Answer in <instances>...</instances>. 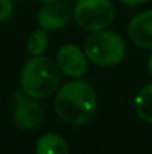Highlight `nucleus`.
Returning a JSON list of instances; mask_svg holds the SVG:
<instances>
[{"mask_svg": "<svg viewBox=\"0 0 152 154\" xmlns=\"http://www.w3.org/2000/svg\"><path fill=\"white\" fill-rule=\"evenodd\" d=\"M97 106L99 100L93 85L84 79L64 84L54 97L57 115L72 126H85L91 123L97 114Z\"/></svg>", "mask_w": 152, "mask_h": 154, "instance_id": "f257e3e1", "label": "nucleus"}, {"mask_svg": "<svg viewBox=\"0 0 152 154\" xmlns=\"http://www.w3.org/2000/svg\"><path fill=\"white\" fill-rule=\"evenodd\" d=\"M60 67L55 60L45 55L28 58L19 73V84L22 91L37 100L54 94L60 85Z\"/></svg>", "mask_w": 152, "mask_h": 154, "instance_id": "f03ea898", "label": "nucleus"}, {"mask_svg": "<svg viewBox=\"0 0 152 154\" xmlns=\"http://www.w3.org/2000/svg\"><path fill=\"white\" fill-rule=\"evenodd\" d=\"M84 51L88 60L96 66L112 67L124 60L127 47L121 35L104 29L99 32H93L85 39Z\"/></svg>", "mask_w": 152, "mask_h": 154, "instance_id": "7ed1b4c3", "label": "nucleus"}, {"mask_svg": "<svg viewBox=\"0 0 152 154\" xmlns=\"http://www.w3.org/2000/svg\"><path fill=\"white\" fill-rule=\"evenodd\" d=\"M73 18L87 32L104 30L115 20V6L110 0H78L73 8Z\"/></svg>", "mask_w": 152, "mask_h": 154, "instance_id": "20e7f679", "label": "nucleus"}, {"mask_svg": "<svg viewBox=\"0 0 152 154\" xmlns=\"http://www.w3.org/2000/svg\"><path fill=\"white\" fill-rule=\"evenodd\" d=\"M43 106L37 99L16 91L12 96V118L21 130H34L43 121Z\"/></svg>", "mask_w": 152, "mask_h": 154, "instance_id": "39448f33", "label": "nucleus"}, {"mask_svg": "<svg viewBox=\"0 0 152 154\" xmlns=\"http://www.w3.org/2000/svg\"><path fill=\"white\" fill-rule=\"evenodd\" d=\"M55 61L60 67V70L67 75L69 78H82L88 70V57L85 51L75 45V44H66L60 47L55 55Z\"/></svg>", "mask_w": 152, "mask_h": 154, "instance_id": "423d86ee", "label": "nucleus"}, {"mask_svg": "<svg viewBox=\"0 0 152 154\" xmlns=\"http://www.w3.org/2000/svg\"><path fill=\"white\" fill-rule=\"evenodd\" d=\"M130 41L143 50H152V9L134 15L128 23Z\"/></svg>", "mask_w": 152, "mask_h": 154, "instance_id": "0eeeda50", "label": "nucleus"}, {"mask_svg": "<svg viewBox=\"0 0 152 154\" xmlns=\"http://www.w3.org/2000/svg\"><path fill=\"white\" fill-rule=\"evenodd\" d=\"M70 21V9L66 3L55 2L49 5H43L37 12V24L48 30H60Z\"/></svg>", "mask_w": 152, "mask_h": 154, "instance_id": "6e6552de", "label": "nucleus"}, {"mask_svg": "<svg viewBox=\"0 0 152 154\" xmlns=\"http://www.w3.org/2000/svg\"><path fill=\"white\" fill-rule=\"evenodd\" d=\"M34 154H70L69 144L58 133H45L34 144Z\"/></svg>", "mask_w": 152, "mask_h": 154, "instance_id": "1a4fd4ad", "label": "nucleus"}, {"mask_svg": "<svg viewBox=\"0 0 152 154\" xmlns=\"http://www.w3.org/2000/svg\"><path fill=\"white\" fill-rule=\"evenodd\" d=\"M134 109L140 120L152 123V82L146 84L134 99Z\"/></svg>", "mask_w": 152, "mask_h": 154, "instance_id": "9d476101", "label": "nucleus"}, {"mask_svg": "<svg viewBox=\"0 0 152 154\" xmlns=\"http://www.w3.org/2000/svg\"><path fill=\"white\" fill-rule=\"evenodd\" d=\"M48 45H49V36H48V30L45 29H37L34 32H31L25 41V48L27 52L31 55V57H36V55H43L46 50H48Z\"/></svg>", "mask_w": 152, "mask_h": 154, "instance_id": "9b49d317", "label": "nucleus"}, {"mask_svg": "<svg viewBox=\"0 0 152 154\" xmlns=\"http://www.w3.org/2000/svg\"><path fill=\"white\" fill-rule=\"evenodd\" d=\"M13 14V0H0V23L10 20Z\"/></svg>", "mask_w": 152, "mask_h": 154, "instance_id": "f8f14e48", "label": "nucleus"}, {"mask_svg": "<svg viewBox=\"0 0 152 154\" xmlns=\"http://www.w3.org/2000/svg\"><path fill=\"white\" fill-rule=\"evenodd\" d=\"M119 2L127 5V6H139V5H143V3H146L149 0H119Z\"/></svg>", "mask_w": 152, "mask_h": 154, "instance_id": "ddd939ff", "label": "nucleus"}, {"mask_svg": "<svg viewBox=\"0 0 152 154\" xmlns=\"http://www.w3.org/2000/svg\"><path fill=\"white\" fill-rule=\"evenodd\" d=\"M148 70H149V73L152 75V52L149 54V57H148Z\"/></svg>", "mask_w": 152, "mask_h": 154, "instance_id": "4468645a", "label": "nucleus"}, {"mask_svg": "<svg viewBox=\"0 0 152 154\" xmlns=\"http://www.w3.org/2000/svg\"><path fill=\"white\" fill-rule=\"evenodd\" d=\"M40 3H43V5H49V3H55V2H60V0H39Z\"/></svg>", "mask_w": 152, "mask_h": 154, "instance_id": "2eb2a0df", "label": "nucleus"}]
</instances>
